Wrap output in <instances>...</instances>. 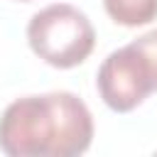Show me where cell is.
<instances>
[{
    "mask_svg": "<svg viewBox=\"0 0 157 157\" xmlns=\"http://www.w3.org/2000/svg\"><path fill=\"white\" fill-rule=\"evenodd\" d=\"M91 140V110L69 91L22 96L0 115V150L10 157H76Z\"/></svg>",
    "mask_w": 157,
    "mask_h": 157,
    "instance_id": "obj_1",
    "label": "cell"
},
{
    "mask_svg": "<svg viewBox=\"0 0 157 157\" xmlns=\"http://www.w3.org/2000/svg\"><path fill=\"white\" fill-rule=\"evenodd\" d=\"M29 49L54 69H74L96 47V29L86 12L69 2H54L34 12L27 25Z\"/></svg>",
    "mask_w": 157,
    "mask_h": 157,
    "instance_id": "obj_2",
    "label": "cell"
},
{
    "mask_svg": "<svg viewBox=\"0 0 157 157\" xmlns=\"http://www.w3.org/2000/svg\"><path fill=\"white\" fill-rule=\"evenodd\" d=\"M96 86L103 103L115 113H128L155 93L150 71L132 44H125L103 59Z\"/></svg>",
    "mask_w": 157,
    "mask_h": 157,
    "instance_id": "obj_3",
    "label": "cell"
},
{
    "mask_svg": "<svg viewBox=\"0 0 157 157\" xmlns=\"http://www.w3.org/2000/svg\"><path fill=\"white\" fill-rule=\"evenodd\" d=\"M108 17L123 27H140L157 20V0H103Z\"/></svg>",
    "mask_w": 157,
    "mask_h": 157,
    "instance_id": "obj_4",
    "label": "cell"
},
{
    "mask_svg": "<svg viewBox=\"0 0 157 157\" xmlns=\"http://www.w3.org/2000/svg\"><path fill=\"white\" fill-rule=\"evenodd\" d=\"M130 44H132V47L137 49V54L142 56V61H145V66H147V71H150L152 86H155V91H157V29H152V32L132 39Z\"/></svg>",
    "mask_w": 157,
    "mask_h": 157,
    "instance_id": "obj_5",
    "label": "cell"
},
{
    "mask_svg": "<svg viewBox=\"0 0 157 157\" xmlns=\"http://www.w3.org/2000/svg\"><path fill=\"white\" fill-rule=\"evenodd\" d=\"M22 2H27V0H22Z\"/></svg>",
    "mask_w": 157,
    "mask_h": 157,
    "instance_id": "obj_6",
    "label": "cell"
}]
</instances>
